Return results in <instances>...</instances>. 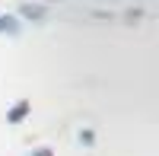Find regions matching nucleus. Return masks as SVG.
Listing matches in <instances>:
<instances>
[{"label":"nucleus","mask_w":159,"mask_h":156,"mask_svg":"<svg viewBox=\"0 0 159 156\" xmlns=\"http://www.w3.org/2000/svg\"><path fill=\"white\" fill-rule=\"evenodd\" d=\"M76 140H80V147L92 150V147H96V131H92V127H80V131H76Z\"/></svg>","instance_id":"39448f33"},{"label":"nucleus","mask_w":159,"mask_h":156,"mask_svg":"<svg viewBox=\"0 0 159 156\" xmlns=\"http://www.w3.org/2000/svg\"><path fill=\"white\" fill-rule=\"evenodd\" d=\"M0 35H10V38L22 35V22L13 16V13H0Z\"/></svg>","instance_id":"7ed1b4c3"},{"label":"nucleus","mask_w":159,"mask_h":156,"mask_svg":"<svg viewBox=\"0 0 159 156\" xmlns=\"http://www.w3.org/2000/svg\"><path fill=\"white\" fill-rule=\"evenodd\" d=\"M29 112H32V102L29 99H19L16 105L7 112V124H22L25 118H29Z\"/></svg>","instance_id":"f03ea898"},{"label":"nucleus","mask_w":159,"mask_h":156,"mask_svg":"<svg viewBox=\"0 0 159 156\" xmlns=\"http://www.w3.org/2000/svg\"><path fill=\"white\" fill-rule=\"evenodd\" d=\"M86 16H89V19H99V22H115L118 13H115V10H86Z\"/></svg>","instance_id":"423d86ee"},{"label":"nucleus","mask_w":159,"mask_h":156,"mask_svg":"<svg viewBox=\"0 0 159 156\" xmlns=\"http://www.w3.org/2000/svg\"><path fill=\"white\" fill-rule=\"evenodd\" d=\"M48 7H42V3H19V10H16V19L19 22H35V25H45L48 22Z\"/></svg>","instance_id":"f257e3e1"},{"label":"nucleus","mask_w":159,"mask_h":156,"mask_svg":"<svg viewBox=\"0 0 159 156\" xmlns=\"http://www.w3.org/2000/svg\"><path fill=\"white\" fill-rule=\"evenodd\" d=\"M32 156H54V150H48V147H42V150H32Z\"/></svg>","instance_id":"0eeeda50"},{"label":"nucleus","mask_w":159,"mask_h":156,"mask_svg":"<svg viewBox=\"0 0 159 156\" xmlns=\"http://www.w3.org/2000/svg\"><path fill=\"white\" fill-rule=\"evenodd\" d=\"M118 19H121L124 25H140L143 19H147V10H143V7H127V10L118 13Z\"/></svg>","instance_id":"20e7f679"}]
</instances>
